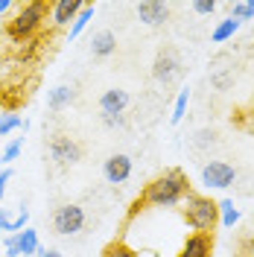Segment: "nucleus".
Masks as SVG:
<instances>
[{
  "label": "nucleus",
  "instance_id": "obj_1",
  "mask_svg": "<svg viewBox=\"0 0 254 257\" xmlns=\"http://www.w3.org/2000/svg\"><path fill=\"white\" fill-rule=\"evenodd\" d=\"M187 193H190V178H187V173L173 167V170H167L164 176L152 178L143 187L141 199H138V205H135L132 213H138V208H143V205L146 208H175V205L184 202Z\"/></svg>",
  "mask_w": 254,
  "mask_h": 257
},
{
  "label": "nucleus",
  "instance_id": "obj_2",
  "mask_svg": "<svg viewBox=\"0 0 254 257\" xmlns=\"http://www.w3.org/2000/svg\"><path fill=\"white\" fill-rule=\"evenodd\" d=\"M50 12V3L47 0H27V3H18L15 6V15L6 21V38L12 44H24V41H32L44 21H47Z\"/></svg>",
  "mask_w": 254,
  "mask_h": 257
},
{
  "label": "nucleus",
  "instance_id": "obj_3",
  "mask_svg": "<svg viewBox=\"0 0 254 257\" xmlns=\"http://www.w3.org/2000/svg\"><path fill=\"white\" fill-rule=\"evenodd\" d=\"M181 216L190 228L193 234H210L216 225H219V208L210 196H202V193H187L184 202H181Z\"/></svg>",
  "mask_w": 254,
  "mask_h": 257
},
{
  "label": "nucleus",
  "instance_id": "obj_4",
  "mask_svg": "<svg viewBox=\"0 0 254 257\" xmlns=\"http://www.w3.org/2000/svg\"><path fill=\"white\" fill-rule=\"evenodd\" d=\"M184 76V62L173 47L158 50L155 62H152V79L158 85H175V82Z\"/></svg>",
  "mask_w": 254,
  "mask_h": 257
},
{
  "label": "nucleus",
  "instance_id": "obj_5",
  "mask_svg": "<svg viewBox=\"0 0 254 257\" xmlns=\"http://www.w3.org/2000/svg\"><path fill=\"white\" fill-rule=\"evenodd\" d=\"M82 228H85V210H82V205L67 202V205H59L53 210V231L59 237H73V234H79Z\"/></svg>",
  "mask_w": 254,
  "mask_h": 257
},
{
  "label": "nucleus",
  "instance_id": "obj_6",
  "mask_svg": "<svg viewBox=\"0 0 254 257\" xmlns=\"http://www.w3.org/2000/svg\"><path fill=\"white\" fill-rule=\"evenodd\" d=\"M47 152L59 167H73V164L82 161V146L73 138H67V135H53L47 144Z\"/></svg>",
  "mask_w": 254,
  "mask_h": 257
},
{
  "label": "nucleus",
  "instance_id": "obj_7",
  "mask_svg": "<svg viewBox=\"0 0 254 257\" xmlns=\"http://www.w3.org/2000/svg\"><path fill=\"white\" fill-rule=\"evenodd\" d=\"M237 178V170L228 161H207L202 167V184L213 187V190H228Z\"/></svg>",
  "mask_w": 254,
  "mask_h": 257
},
{
  "label": "nucleus",
  "instance_id": "obj_8",
  "mask_svg": "<svg viewBox=\"0 0 254 257\" xmlns=\"http://www.w3.org/2000/svg\"><path fill=\"white\" fill-rule=\"evenodd\" d=\"M132 170H135L132 158L123 155V152H117L111 158H105V164H102V178L117 187V184H126L129 178H132Z\"/></svg>",
  "mask_w": 254,
  "mask_h": 257
},
{
  "label": "nucleus",
  "instance_id": "obj_9",
  "mask_svg": "<svg viewBox=\"0 0 254 257\" xmlns=\"http://www.w3.org/2000/svg\"><path fill=\"white\" fill-rule=\"evenodd\" d=\"M138 21L146 27H164L170 21V3H161V0H143L135 6Z\"/></svg>",
  "mask_w": 254,
  "mask_h": 257
},
{
  "label": "nucleus",
  "instance_id": "obj_10",
  "mask_svg": "<svg viewBox=\"0 0 254 257\" xmlns=\"http://www.w3.org/2000/svg\"><path fill=\"white\" fill-rule=\"evenodd\" d=\"M129 102H132L129 91H123V88H108V91H102V96H99V114L102 117H123L129 108Z\"/></svg>",
  "mask_w": 254,
  "mask_h": 257
},
{
  "label": "nucleus",
  "instance_id": "obj_11",
  "mask_svg": "<svg viewBox=\"0 0 254 257\" xmlns=\"http://www.w3.org/2000/svg\"><path fill=\"white\" fill-rule=\"evenodd\" d=\"M82 0H56V3H50V21H53V27L56 30H62V27H70L76 15L82 12Z\"/></svg>",
  "mask_w": 254,
  "mask_h": 257
},
{
  "label": "nucleus",
  "instance_id": "obj_12",
  "mask_svg": "<svg viewBox=\"0 0 254 257\" xmlns=\"http://www.w3.org/2000/svg\"><path fill=\"white\" fill-rule=\"evenodd\" d=\"M175 257H213V234H190Z\"/></svg>",
  "mask_w": 254,
  "mask_h": 257
},
{
  "label": "nucleus",
  "instance_id": "obj_13",
  "mask_svg": "<svg viewBox=\"0 0 254 257\" xmlns=\"http://www.w3.org/2000/svg\"><path fill=\"white\" fill-rule=\"evenodd\" d=\"M114 53H117V35L111 30L94 32V38H91V56L94 59H108Z\"/></svg>",
  "mask_w": 254,
  "mask_h": 257
},
{
  "label": "nucleus",
  "instance_id": "obj_14",
  "mask_svg": "<svg viewBox=\"0 0 254 257\" xmlns=\"http://www.w3.org/2000/svg\"><path fill=\"white\" fill-rule=\"evenodd\" d=\"M73 99H76V88H73V85H56L53 91H47V108L53 114L64 111Z\"/></svg>",
  "mask_w": 254,
  "mask_h": 257
},
{
  "label": "nucleus",
  "instance_id": "obj_15",
  "mask_svg": "<svg viewBox=\"0 0 254 257\" xmlns=\"http://www.w3.org/2000/svg\"><path fill=\"white\" fill-rule=\"evenodd\" d=\"M239 27H242V24H239L237 18L228 15L225 21H219V24L213 27V32H210V41H213V44H225V41H231V38L239 32Z\"/></svg>",
  "mask_w": 254,
  "mask_h": 257
},
{
  "label": "nucleus",
  "instance_id": "obj_16",
  "mask_svg": "<svg viewBox=\"0 0 254 257\" xmlns=\"http://www.w3.org/2000/svg\"><path fill=\"white\" fill-rule=\"evenodd\" d=\"M18 237V248H21V257H35L41 251V240H38V231L35 228H24Z\"/></svg>",
  "mask_w": 254,
  "mask_h": 257
},
{
  "label": "nucleus",
  "instance_id": "obj_17",
  "mask_svg": "<svg viewBox=\"0 0 254 257\" xmlns=\"http://www.w3.org/2000/svg\"><path fill=\"white\" fill-rule=\"evenodd\" d=\"M91 21H94V6H91V3H85V6H82V12L76 15V21L67 27V38H70V41H76Z\"/></svg>",
  "mask_w": 254,
  "mask_h": 257
},
{
  "label": "nucleus",
  "instance_id": "obj_18",
  "mask_svg": "<svg viewBox=\"0 0 254 257\" xmlns=\"http://www.w3.org/2000/svg\"><path fill=\"white\" fill-rule=\"evenodd\" d=\"M216 208H219V225L222 228H234V225L239 222V208L231 202V199H222V202H216Z\"/></svg>",
  "mask_w": 254,
  "mask_h": 257
},
{
  "label": "nucleus",
  "instance_id": "obj_19",
  "mask_svg": "<svg viewBox=\"0 0 254 257\" xmlns=\"http://www.w3.org/2000/svg\"><path fill=\"white\" fill-rule=\"evenodd\" d=\"M21 126H24V120H21L15 111H3L0 114V138H9V135L18 132Z\"/></svg>",
  "mask_w": 254,
  "mask_h": 257
},
{
  "label": "nucleus",
  "instance_id": "obj_20",
  "mask_svg": "<svg viewBox=\"0 0 254 257\" xmlns=\"http://www.w3.org/2000/svg\"><path fill=\"white\" fill-rule=\"evenodd\" d=\"M187 102H190V91L184 88V91L178 94V99H175L173 114H170V123H173V126H178V123L184 120V114H187Z\"/></svg>",
  "mask_w": 254,
  "mask_h": 257
},
{
  "label": "nucleus",
  "instance_id": "obj_21",
  "mask_svg": "<svg viewBox=\"0 0 254 257\" xmlns=\"http://www.w3.org/2000/svg\"><path fill=\"white\" fill-rule=\"evenodd\" d=\"M21 149H24V138H15L12 144H6V146H3V152H0V164H3V167H9L12 161H18V158H21Z\"/></svg>",
  "mask_w": 254,
  "mask_h": 257
},
{
  "label": "nucleus",
  "instance_id": "obj_22",
  "mask_svg": "<svg viewBox=\"0 0 254 257\" xmlns=\"http://www.w3.org/2000/svg\"><path fill=\"white\" fill-rule=\"evenodd\" d=\"M102 257H138V251H135L132 245H126L123 240H114V242H108V245H105Z\"/></svg>",
  "mask_w": 254,
  "mask_h": 257
},
{
  "label": "nucleus",
  "instance_id": "obj_23",
  "mask_svg": "<svg viewBox=\"0 0 254 257\" xmlns=\"http://www.w3.org/2000/svg\"><path fill=\"white\" fill-rule=\"evenodd\" d=\"M231 18H237L239 24H242V21H251L254 18V0H248V3H234V6H231Z\"/></svg>",
  "mask_w": 254,
  "mask_h": 257
},
{
  "label": "nucleus",
  "instance_id": "obj_24",
  "mask_svg": "<svg viewBox=\"0 0 254 257\" xmlns=\"http://www.w3.org/2000/svg\"><path fill=\"white\" fill-rule=\"evenodd\" d=\"M216 9H219L216 0H196V3H193V12H196V15H213Z\"/></svg>",
  "mask_w": 254,
  "mask_h": 257
},
{
  "label": "nucleus",
  "instance_id": "obj_25",
  "mask_svg": "<svg viewBox=\"0 0 254 257\" xmlns=\"http://www.w3.org/2000/svg\"><path fill=\"white\" fill-rule=\"evenodd\" d=\"M3 251H6L3 257H21V248H18V237L15 234H6V237H3Z\"/></svg>",
  "mask_w": 254,
  "mask_h": 257
},
{
  "label": "nucleus",
  "instance_id": "obj_26",
  "mask_svg": "<svg viewBox=\"0 0 254 257\" xmlns=\"http://www.w3.org/2000/svg\"><path fill=\"white\" fill-rule=\"evenodd\" d=\"M12 176H15V173H12L9 167H3V170H0V210H3V196H6V184L12 181Z\"/></svg>",
  "mask_w": 254,
  "mask_h": 257
},
{
  "label": "nucleus",
  "instance_id": "obj_27",
  "mask_svg": "<svg viewBox=\"0 0 254 257\" xmlns=\"http://www.w3.org/2000/svg\"><path fill=\"white\" fill-rule=\"evenodd\" d=\"M196 138H199V141H196L199 146H207V144H213V138H216V135H213V132H199Z\"/></svg>",
  "mask_w": 254,
  "mask_h": 257
},
{
  "label": "nucleus",
  "instance_id": "obj_28",
  "mask_svg": "<svg viewBox=\"0 0 254 257\" xmlns=\"http://www.w3.org/2000/svg\"><path fill=\"white\" fill-rule=\"evenodd\" d=\"M15 0H0V15H9V12H15Z\"/></svg>",
  "mask_w": 254,
  "mask_h": 257
},
{
  "label": "nucleus",
  "instance_id": "obj_29",
  "mask_svg": "<svg viewBox=\"0 0 254 257\" xmlns=\"http://www.w3.org/2000/svg\"><path fill=\"white\" fill-rule=\"evenodd\" d=\"M102 123H105L108 128H117V126H123L126 120H123V117H102Z\"/></svg>",
  "mask_w": 254,
  "mask_h": 257
},
{
  "label": "nucleus",
  "instance_id": "obj_30",
  "mask_svg": "<svg viewBox=\"0 0 254 257\" xmlns=\"http://www.w3.org/2000/svg\"><path fill=\"white\" fill-rule=\"evenodd\" d=\"M35 257H64V254H62V251H56V248H41Z\"/></svg>",
  "mask_w": 254,
  "mask_h": 257
}]
</instances>
